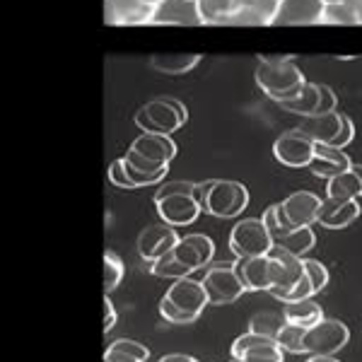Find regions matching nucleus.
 Here are the masks:
<instances>
[{
    "instance_id": "1",
    "label": "nucleus",
    "mask_w": 362,
    "mask_h": 362,
    "mask_svg": "<svg viewBox=\"0 0 362 362\" xmlns=\"http://www.w3.org/2000/svg\"><path fill=\"white\" fill-rule=\"evenodd\" d=\"M254 78H256V85L261 87V92L278 104L297 97L302 87L307 85L305 73L297 68L293 56L261 58L259 66H256Z\"/></svg>"
},
{
    "instance_id": "2",
    "label": "nucleus",
    "mask_w": 362,
    "mask_h": 362,
    "mask_svg": "<svg viewBox=\"0 0 362 362\" xmlns=\"http://www.w3.org/2000/svg\"><path fill=\"white\" fill-rule=\"evenodd\" d=\"M208 305L210 300L201 280L181 278L174 280V285H169L165 297L160 300V314L169 324L184 326V324H194Z\"/></svg>"
},
{
    "instance_id": "3",
    "label": "nucleus",
    "mask_w": 362,
    "mask_h": 362,
    "mask_svg": "<svg viewBox=\"0 0 362 362\" xmlns=\"http://www.w3.org/2000/svg\"><path fill=\"white\" fill-rule=\"evenodd\" d=\"M196 201L215 218H237L249 206V189L232 179H210L196 184Z\"/></svg>"
},
{
    "instance_id": "4",
    "label": "nucleus",
    "mask_w": 362,
    "mask_h": 362,
    "mask_svg": "<svg viewBox=\"0 0 362 362\" xmlns=\"http://www.w3.org/2000/svg\"><path fill=\"white\" fill-rule=\"evenodd\" d=\"M196 184L191 181H169L155 194V206L162 223L172 227L194 225L201 215V203L196 201Z\"/></svg>"
},
{
    "instance_id": "5",
    "label": "nucleus",
    "mask_w": 362,
    "mask_h": 362,
    "mask_svg": "<svg viewBox=\"0 0 362 362\" xmlns=\"http://www.w3.org/2000/svg\"><path fill=\"white\" fill-rule=\"evenodd\" d=\"M136 124L143 133L172 136L186 124V107L177 99H153L136 114Z\"/></svg>"
},
{
    "instance_id": "6",
    "label": "nucleus",
    "mask_w": 362,
    "mask_h": 362,
    "mask_svg": "<svg viewBox=\"0 0 362 362\" xmlns=\"http://www.w3.org/2000/svg\"><path fill=\"white\" fill-rule=\"evenodd\" d=\"M276 244L261 218L239 220L230 232V249L237 259H251V256H266Z\"/></svg>"
},
{
    "instance_id": "7",
    "label": "nucleus",
    "mask_w": 362,
    "mask_h": 362,
    "mask_svg": "<svg viewBox=\"0 0 362 362\" xmlns=\"http://www.w3.org/2000/svg\"><path fill=\"white\" fill-rule=\"evenodd\" d=\"M203 288L208 293L210 305H232L247 293L235 264H213L203 273Z\"/></svg>"
},
{
    "instance_id": "8",
    "label": "nucleus",
    "mask_w": 362,
    "mask_h": 362,
    "mask_svg": "<svg viewBox=\"0 0 362 362\" xmlns=\"http://www.w3.org/2000/svg\"><path fill=\"white\" fill-rule=\"evenodd\" d=\"M350 341V331L338 319H321L305 334V350L309 355H334Z\"/></svg>"
},
{
    "instance_id": "9",
    "label": "nucleus",
    "mask_w": 362,
    "mask_h": 362,
    "mask_svg": "<svg viewBox=\"0 0 362 362\" xmlns=\"http://www.w3.org/2000/svg\"><path fill=\"white\" fill-rule=\"evenodd\" d=\"M160 8L148 0H104V20L109 25L121 27H140L155 25Z\"/></svg>"
},
{
    "instance_id": "10",
    "label": "nucleus",
    "mask_w": 362,
    "mask_h": 362,
    "mask_svg": "<svg viewBox=\"0 0 362 362\" xmlns=\"http://www.w3.org/2000/svg\"><path fill=\"white\" fill-rule=\"evenodd\" d=\"M273 155L280 165L285 167H309L314 162V155H317V143L312 138H307L305 133L297 128V131H288L283 133L276 143H273Z\"/></svg>"
},
{
    "instance_id": "11",
    "label": "nucleus",
    "mask_w": 362,
    "mask_h": 362,
    "mask_svg": "<svg viewBox=\"0 0 362 362\" xmlns=\"http://www.w3.org/2000/svg\"><path fill=\"white\" fill-rule=\"evenodd\" d=\"M268 259H271V276H273L271 293H288V290H293L307 276L305 259L290 254L283 247H273L268 251Z\"/></svg>"
},
{
    "instance_id": "12",
    "label": "nucleus",
    "mask_w": 362,
    "mask_h": 362,
    "mask_svg": "<svg viewBox=\"0 0 362 362\" xmlns=\"http://www.w3.org/2000/svg\"><path fill=\"white\" fill-rule=\"evenodd\" d=\"M232 358L244 362H283V348L276 338L247 331L232 343Z\"/></svg>"
},
{
    "instance_id": "13",
    "label": "nucleus",
    "mask_w": 362,
    "mask_h": 362,
    "mask_svg": "<svg viewBox=\"0 0 362 362\" xmlns=\"http://www.w3.org/2000/svg\"><path fill=\"white\" fill-rule=\"evenodd\" d=\"M179 235L177 230H174L172 225L162 223V225H150L145 227L143 232L138 235V254L140 259L145 261V264H153V261L162 259V256H167L169 251H174V247H177L179 242Z\"/></svg>"
},
{
    "instance_id": "14",
    "label": "nucleus",
    "mask_w": 362,
    "mask_h": 362,
    "mask_svg": "<svg viewBox=\"0 0 362 362\" xmlns=\"http://www.w3.org/2000/svg\"><path fill=\"white\" fill-rule=\"evenodd\" d=\"M321 206H324V201L312 191H295L280 203V210H283L290 227L297 230V227H312L314 223H319Z\"/></svg>"
},
{
    "instance_id": "15",
    "label": "nucleus",
    "mask_w": 362,
    "mask_h": 362,
    "mask_svg": "<svg viewBox=\"0 0 362 362\" xmlns=\"http://www.w3.org/2000/svg\"><path fill=\"white\" fill-rule=\"evenodd\" d=\"M213 254H215L213 239L208 235H201V232L181 237L177 242V247H174V256H177L184 266H189L191 271L208 268L210 261H213Z\"/></svg>"
},
{
    "instance_id": "16",
    "label": "nucleus",
    "mask_w": 362,
    "mask_h": 362,
    "mask_svg": "<svg viewBox=\"0 0 362 362\" xmlns=\"http://www.w3.org/2000/svg\"><path fill=\"white\" fill-rule=\"evenodd\" d=\"M121 160H124L126 172H128V177H131L133 184H136V189H140V186L160 184L169 172V165H160V162L148 160V157L138 155L136 150H128Z\"/></svg>"
},
{
    "instance_id": "17",
    "label": "nucleus",
    "mask_w": 362,
    "mask_h": 362,
    "mask_svg": "<svg viewBox=\"0 0 362 362\" xmlns=\"http://www.w3.org/2000/svg\"><path fill=\"white\" fill-rule=\"evenodd\" d=\"M235 268H237L239 278H242V283L247 290H251V293L268 290V293H271L273 276H271V259H268V254L251 256V259H239Z\"/></svg>"
},
{
    "instance_id": "18",
    "label": "nucleus",
    "mask_w": 362,
    "mask_h": 362,
    "mask_svg": "<svg viewBox=\"0 0 362 362\" xmlns=\"http://www.w3.org/2000/svg\"><path fill=\"white\" fill-rule=\"evenodd\" d=\"M343 121H346V116L338 114V112L317 114V116H309V119L302 121L300 131L305 133L307 138H312L317 145L319 143L321 145H331L338 138V133H341Z\"/></svg>"
},
{
    "instance_id": "19",
    "label": "nucleus",
    "mask_w": 362,
    "mask_h": 362,
    "mask_svg": "<svg viewBox=\"0 0 362 362\" xmlns=\"http://www.w3.org/2000/svg\"><path fill=\"white\" fill-rule=\"evenodd\" d=\"M312 174L317 177H324L326 181L338 177L343 172H350L353 169V162L350 157L343 153V150L334 148V145H317V155H314V162L309 165Z\"/></svg>"
},
{
    "instance_id": "20",
    "label": "nucleus",
    "mask_w": 362,
    "mask_h": 362,
    "mask_svg": "<svg viewBox=\"0 0 362 362\" xmlns=\"http://www.w3.org/2000/svg\"><path fill=\"white\" fill-rule=\"evenodd\" d=\"M362 208L358 201H338V198H326L321 206L319 225L329 227V230H343V227L353 225L360 218Z\"/></svg>"
},
{
    "instance_id": "21",
    "label": "nucleus",
    "mask_w": 362,
    "mask_h": 362,
    "mask_svg": "<svg viewBox=\"0 0 362 362\" xmlns=\"http://www.w3.org/2000/svg\"><path fill=\"white\" fill-rule=\"evenodd\" d=\"M131 150H136L138 155L148 157L153 162H160V165H169L177 155V145L169 136H162V133H143L133 140Z\"/></svg>"
},
{
    "instance_id": "22",
    "label": "nucleus",
    "mask_w": 362,
    "mask_h": 362,
    "mask_svg": "<svg viewBox=\"0 0 362 362\" xmlns=\"http://www.w3.org/2000/svg\"><path fill=\"white\" fill-rule=\"evenodd\" d=\"M280 107L290 114H297L302 119H309V116H317L319 109H321V85H314V83H307L305 87L300 90V95L283 102Z\"/></svg>"
},
{
    "instance_id": "23",
    "label": "nucleus",
    "mask_w": 362,
    "mask_h": 362,
    "mask_svg": "<svg viewBox=\"0 0 362 362\" xmlns=\"http://www.w3.org/2000/svg\"><path fill=\"white\" fill-rule=\"evenodd\" d=\"M283 319L288 324L302 326V329H312L314 324H319L324 319V309L314 300H300V302H288L283 307Z\"/></svg>"
},
{
    "instance_id": "24",
    "label": "nucleus",
    "mask_w": 362,
    "mask_h": 362,
    "mask_svg": "<svg viewBox=\"0 0 362 362\" xmlns=\"http://www.w3.org/2000/svg\"><path fill=\"white\" fill-rule=\"evenodd\" d=\"M198 22L206 27H223L225 20L237 10L235 0H196Z\"/></svg>"
},
{
    "instance_id": "25",
    "label": "nucleus",
    "mask_w": 362,
    "mask_h": 362,
    "mask_svg": "<svg viewBox=\"0 0 362 362\" xmlns=\"http://www.w3.org/2000/svg\"><path fill=\"white\" fill-rule=\"evenodd\" d=\"M317 25H341V27H355L360 25L358 10H353L346 3H324L319 8L317 17H314Z\"/></svg>"
},
{
    "instance_id": "26",
    "label": "nucleus",
    "mask_w": 362,
    "mask_h": 362,
    "mask_svg": "<svg viewBox=\"0 0 362 362\" xmlns=\"http://www.w3.org/2000/svg\"><path fill=\"white\" fill-rule=\"evenodd\" d=\"M198 63H201V56L198 54H165V56L150 58V66L155 70H160V73H167V75L191 73Z\"/></svg>"
},
{
    "instance_id": "27",
    "label": "nucleus",
    "mask_w": 362,
    "mask_h": 362,
    "mask_svg": "<svg viewBox=\"0 0 362 362\" xmlns=\"http://www.w3.org/2000/svg\"><path fill=\"white\" fill-rule=\"evenodd\" d=\"M326 196L338 198V201H358V196H362V184H360L358 174L350 169V172H343V174H338V177L329 179V184H326Z\"/></svg>"
},
{
    "instance_id": "28",
    "label": "nucleus",
    "mask_w": 362,
    "mask_h": 362,
    "mask_svg": "<svg viewBox=\"0 0 362 362\" xmlns=\"http://www.w3.org/2000/svg\"><path fill=\"white\" fill-rule=\"evenodd\" d=\"M314 244H317V235L312 227H297V230L285 232L276 242V247H283L295 256H305L309 249H314Z\"/></svg>"
},
{
    "instance_id": "29",
    "label": "nucleus",
    "mask_w": 362,
    "mask_h": 362,
    "mask_svg": "<svg viewBox=\"0 0 362 362\" xmlns=\"http://www.w3.org/2000/svg\"><path fill=\"white\" fill-rule=\"evenodd\" d=\"M150 273L157 278H172V280H181V278H189L191 273V268L189 266H184L181 261L174 256V251H169L167 256H162V259H157L150 264Z\"/></svg>"
},
{
    "instance_id": "30",
    "label": "nucleus",
    "mask_w": 362,
    "mask_h": 362,
    "mask_svg": "<svg viewBox=\"0 0 362 362\" xmlns=\"http://www.w3.org/2000/svg\"><path fill=\"white\" fill-rule=\"evenodd\" d=\"M305 334H307V329L295 326V324H288V321H285L283 329L278 331L276 341H278V346L283 350L300 355V353H307V350H305Z\"/></svg>"
},
{
    "instance_id": "31",
    "label": "nucleus",
    "mask_w": 362,
    "mask_h": 362,
    "mask_svg": "<svg viewBox=\"0 0 362 362\" xmlns=\"http://www.w3.org/2000/svg\"><path fill=\"white\" fill-rule=\"evenodd\" d=\"M124 276H126L124 261H121L116 254H112V251H107V254H104V295L114 293V290L121 285Z\"/></svg>"
},
{
    "instance_id": "32",
    "label": "nucleus",
    "mask_w": 362,
    "mask_h": 362,
    "mask_svg": "<svg viewBox=\"0 0 362 362\" xmlns=\"http://www.w3.org/2000/svg\"><path fill=\"white\" fill-rule=\"evenodd\" d=\"M283 324H285V319L278 317V314L261 312V314H256V317H251L249 331H251V334H261V336H268V338H276L278 331L283 329Z\"/></svg>"
},
{
    "instance_id": "33",
    "label": "nucleus",
    "mask_w": 362,
    "mask_h": 362,
    "mask_svg": "<svg viewBox=\"0 0 362 362\" xmlns=\"http://www.w3.org/2000/svg\"><path fill=\"white\" fill-rule=\"evenodd\" d=\"M266 25H271V22L261 13L249 10V8H237L235 13L225 20L223 27H266Z\"/></svg>"
},
{
    "instance_id": "34",
    "label": "nucleus",
    "mask_w": 362,
    "mask_h": 362,
    "mask_svg": "<svg viewBox=\"0 0 362 362\" xmlns=\"http://www.w3.org/2000/svg\"><path fill=\"white\" fill-rule=\"evenodd\" d=\"M237 8H249V10H256V13H261L266 17L268 22H276L280 10H283V0H235Z\"/></svg>"
},
{
    "instance_id": "35",
    "label": "nucleus",
    "mask_w": 362,
    "mask_h": 362,
    "mask_svg": "<svg viewBox=\"0 0 362 362\" xmlns=\"http://www.w3.org/2000/svg\"><path fill=\"white\" fill-rule=\"evenodd\" d=\"M276 300L280 302H300V300H312V295H317V290H314V285H312V280H309L307 276L300 280V283L295 285L293 290H288V293H271Z\"/></svg>"
},
{
    "instance_id": "36",
    "label": "nucleus",
    "mask_w": 362,
    "mask_h": 362,
    "mask_svg": "<svg viewBox=\"0 0 362 362\" xmlns=\"http://www.w3.org/2000/svg\"><path fill=\"white\" fill-rule=\"evenodd\" d=\"M109 350H116V353H124V355H131V358H136L140 362H148L150 360V350L143 346V343L133 341V338H119V341H114Z\"/></svg>"
},
{
    "instance_id": "37",
    "label": "nucleus",
    "mask_w": 362,
    "mask_h": 362,
    "mask_svg": "<svg viewBox=\"0 0 362 362\" xmlns=\"http://www.w3.org/2000/svg\"><path fill=\"white\" fill-rule=\"evenodd\" d=\"M305 271H307V278L312 280L314 290L321 293V290L329 285V271H326V266L321 264L317 259H305Z\"/></svg>"
},
{
    "instance_id": "38",
    "label": "nucleus",
    "mask_w": 362,
    "mask_h": 362,
    "mask_svg": "<svg viewBox=\"0 0 362 362\" xmlns=\"http://www.w3.org/2000/svg\"><path fill=\"white\" fill-rule=\"evenodd\" d=\"M109 181H112L114 186H119V189H126V191L136 189V184H133L131 177H128V172H126L124 160L112 162V167H109Z\"/></svg>"
},
{
    "instance_id": "39",
    "label": "nucleus",
    "mask_w": 362,
    "mask_h": 362,
    "mask_svg": "<svg viewBox=\"0 0 362 362\" xmlns=\"http://www.w3.org/2000/svg\"><path fill=\"white\" fill-rule=\"evenodd\" d=\"M353 138H355V126H353V121L348 119L346 116V121H343V128H341V133H338V138L334 140V148H338V150H343L346 145H350L353 143Z\"/></svg>"
},
{
    "instance_id": "40",
    "label": "nucleus",
    "mask_w": 362,
    "mask_h": 362,
    "mask_svg": "<svg viewBox=\"0 0 362 362\" xmlns=\"http://www.w3.org/2000/svg\"><path fill=\"white\" fill-rule=\"evenodd\" d=\"M336 104H338V99L334 95V90H331V87H326V85H321V109H319V114L336 112Z\"/></svg>"
},
{
    "instance_id": "41",
    "label": "nucleus",
    "mask_w": 362,
    "mask_h": 362,
    "mask_svg": "<svg viewBox=\"0 0 362 362\" xmlns=\"http://www.w3.org/2000/svg\"><path fill=\"white\" fill-rule=\"evenodd\" d=\"M116 326V309H114V302L104 295V334L112 331Z\"/></svg>"
},
{
    "instance_id": "42",
    "label": "nucleus",
    "mask_w": 362,
    "mask_h": 362,
    "mask_svg": "<svg viewBox=\"0 0 362 362\" xmlns=\"http://www.w3.org/2000/svg\"><path fill=\"white\" fill-rule=\"evenodd\" d=\"M104 362H140L136 358H131V355H124V353H116V350H109L104 353Z\"/></svg>"
},
{
    "instance_id": "43",
    "label": "nucleus",
    "mask_w": 362,
    "mask_h": 362,
    "mask_svg": "<svg viewBox=\"0 0 362 362\" xmlns=\"http://www.w3.org/2000/svg\"><path fill=\"white\" fill-rule=\"evenodd\" d=\"M160 362H198L194 355H184V353H169L165 358H160Z\"/></svg>"
},
{
    "instance_id": "44",
    "label": "nucleus",
    "mask_w": 362,
    "mask_h": 362,
    "mask_svg": "<svg viewBox=\"0 0 362 362\" xmlns=\"http://www.w3.org/2000/svg\"><path fill=\"white\" fill-rule=\"evenodd\" d=\"M307 362H338L334 355H309Z\"/></svg>"
},
{
    "instance_id": "45",
    "label": "nucleus",
    "mask_w": 362,
    "mask_h": 362,
    "mask_svg": "<svg viewBox=\"0 0 362 362\" xmlns=\"http://www.w3.org/2000/svg\"><path fill=\"white\" fill-rule=\"evenodd\" d=\"M353 172H355V174H358L360 184H362V165H353Z\"/></svg>"
},
{
    "instance_id": "46",
    "label": "nucleus",
    "mask_w": 362,
    "mask_h": 362,
    "mask_svg": "<svg viewBox=\"0 0 362 362\" xmlns=\"http://www.w3.org/2000/svg\"><path fill=\"white\" fill-rule=\"evenodd\" d=\"M358 15H360V25H362V5H360V10H358Z\"/></svg>"
},
{
    "instance_id": "47",
    "label": "nucleus",
    "mask_w": 362,
    "mask_h": 362,
    "mask_svg": "<svg viewBox=\"0 0 362 362\" xmlns=\"http://www.w3.org/2000/svg\"><path fill=\"white\" fill-rule=\"evenodd\" d=\"M232 362H244V360H237V358H232Z\"/></svg>"
},
{
    "instance_id": "48",
    "label": "nucleus",
    "mask_w": 362,
    "mask_h": 362,
    "mask_svg": "<svg viewBox=\"0 0 362 362\" xmlns=\"http://www.w3.org/2000/svg\"><path fill=\"white\" fill-rule=\"evenodd\" d=\"M283 3H285V0H283Z\"/></svg>"
}]
</instances>
